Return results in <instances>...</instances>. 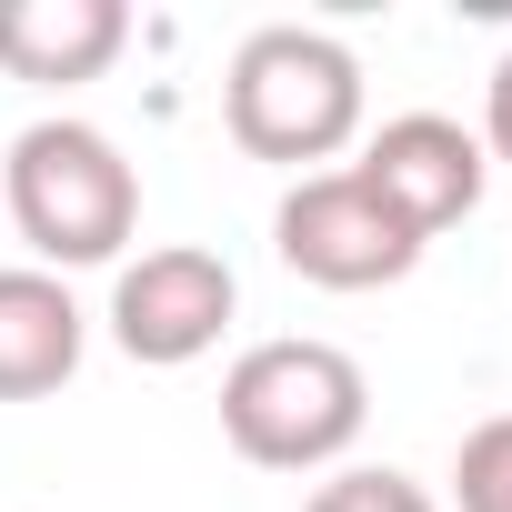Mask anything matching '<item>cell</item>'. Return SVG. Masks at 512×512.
Returning a JSON list of instances; mask_svg holds the SVG:
<instances>
[{
    "mask_svg": "<svg viewBox=\"0 0 512 512\" xmlns=\"http://www.w3.org/2000/svg\"><path fill=\"white\" fill-rule=\"evenodd\" d=\"M221 121L251 161H282V171H332V151H352L362 131V61L332 41V31H302V21H272L251 31L221 71Z\"/></svg>",
    "mask_w": 512,
    "mask_h": 512,
    "instance_id": "cell-1",
    "label": "cell"
},
{
    "mask_svg": "<svg viewBox=\"0 0 512 512\" xmlns=\"http://www.w3.org/2000/svg\"><path fill=\"white\" fill-rule=\"evenodd\" d=\"M372 422V382L342 342H251L221 372V432L262 472H332Z\"/></svg>",
    "mask_w": 512,
    "mask_h": 512,
    "instance_id": "cell-2",
    "label": "cell"
},
{
    "mask_svg": "<svg viewBox=\"0 0 512 512\" xmlns=\"http://www.w3.org/2000/svg\"><path fill=\"white\" fill-rule=\"evenodd\" d=\"M0 191H11V221L21 241L41 251V272H91V262H121V241L141 231V171L121 161L111 131L91 121H31L11 141V171H0Z\"/></svg>",
    "mask_w": 512,
    "mask_h": 512,
    "instance_id": "cell-3",
    "label": "cell"
},
{
    "mask_svg": "<svg viewBox=\"0 0 512 512\" xmlns=\"http://www.w3.org/2000/svg\"><path fill=\"white\" fill-rule=\"evenodd\" d=\"M272 251H282V272H302V282H322V292H382V282H402V272L422 262V241L382 211V191H372L352 161L282 191Z\"/></svg>",
    "mask_w": 512,
    "mask_h": 512,
    "instance_id": "cell-4",
    "label": "cell"
},
{
    "mask_svg": "<svg viewBox=\"0 0 512 512\" xmlns=\"http://www.w3.org/2000/svg\"><path fill=\"white\" fill-rule=\"evenodd\" d=\"M231 312H241V282L201 241H161V251H141V262H121V282H111V342L131 362H151V372L201 362L231 332Z\"/></svg>",
    "mask_w": 512,
    "mask_h": 512,
    "instance_id": "cell-5",
    "label": "cell"
},
{
    "mask_svg": "<svg viewBox=\"0 0 512 512\" xmlns=\"http://www.w3.org/2000/svg\"><path fill=\"white\" fill-rule=\"evenodd\" d=\"M352 171L382 191V211H392L412 241H432V231L472 221V201H482V181H492L482 141H472L462 121H442V111H402V121H382V131L362 141V161H352Z\"/></svg>",
    "mask_w": 512,
    "mask_h": 512,
    "instance_id": "cell-6",
    "label": "cell"
},
{
    "mask_svg": "<svg viewBox=\"0 0 512 512\" xmlns=\"http://www.w3.org/2000/svg\"><path fill=\"white\" fill-rule=\"evenodd\" d=\"M121 41H131L121 0H0V71L11 81H41V91L101 81Z\"/></svg>",
    "mask_w": 512,
    "mask_h": 512,
    "instance_id": "cell-7",
    "label": "cell"
},
{
    "mask_svg": "<svg viewBox=\"0 0 512 512\" xmlns=\"http://www.w3.org/2000/svg\"><path fill=\"white\" fill-rule=\"evenodd\" d=\"M81 342H91V322H81V302H71L61 272H41V262L0 272V402L61 392L81 372Z\"/></svg>",
    "mask_w": 512,
    "mask_h": 512,
    "instance_id": "cell-8",
    "label": "cell"
},
{
    "mask_svg": "<svg viewBox=\"0 0 512 512\" xmlns=\"http://www.w3.org/2000/svg\"><path fill=\"white\" fill-rule=\"evenodd\" d=\"M452 502L462 512H512V412L472 422L462 452H452Z\"/></svg>",
    "mask_w": 512,
    "mask_h": 512,
    "instance_id": "cell-9",
    "label": "cell"
},
{
    "mask_svg": "<svg viewBox=\"0 0 512 512\" xmlns=\"http://www.w3.org/2000/svg\"><path fill=\"white\" fill-rule=\"evenodd\" d=\"M302 512H442L412 472H392V462H352V472H332Z\"/></svg>",
    "mask_w": 512,
    "mask_h": 512,
    "instance_id": "cell-10",
    "label": "cell"
},
{
    "mask_svg": "<svg viewBox=\"0 0 512 512\" xmlns=\"http://www.w3.org/2000/svg\"><path fill=\"white\" fill-rule=\"evenodd\" d=\"M472 141H482V161H502V171H512V51H502V61H492V81H482V131H472Z\"/></svg>",
    "mask_w": 512,
    "mask_h": 512,
    "instance_id": "cell-11",
    "label": "cell"
}]
</instances>
